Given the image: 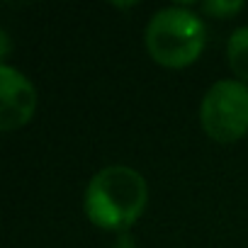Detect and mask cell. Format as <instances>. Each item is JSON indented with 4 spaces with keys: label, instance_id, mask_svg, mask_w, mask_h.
<instances>
[{
    "label": "cell",
    "instance_id": "3957f363",
    "mask_svg": "<svg viewBox=\"0 0 248 248\" xmlns=\"http://www.w3.org/2000/svg\"><path fill=\"white\" fill-rule=\"evenodd\" d=\"M200 117L214 141H238L248 132V85L241 80H217L204 93Z\"/></svg>",
    "mask_w": 248,
    "mask_h": 248
},
{
    "label": "cell",
    "instance_id": "277c9868",
    "mask_svg": "<svg viewBox=\"0 0 248 248\" xmlns=\"http://www.w3.org/2000/svg\"><path fill=\"white\" fill-rule=\"evenodd\" d=\"M37 109L34 85L13 66H0V129L10 132L30 122Z\"/></svg>",
    "mask_w": 248,
    "mask_h": 248
},
{
    "label": "cell",
    "instance_id": "6da1fadb",
    "mask_svg": "<svg viewBox=\"0 0 248 248\" xmlns=\"http://www.w3.org/2000/svg\"><path fill=\"white\" fill-rule=\"evenodd\" d=\"M146 180L129 166H107L93 175L85 190V214L95 226L124 229L146 207Z\"/></svg>",
    "mask_w": 248,
    "mask_h": 248
},
{
    "label": "cell",
    "instance_id": "8992f818",
    "mask_svg": "<svg viewBox=\"0 0 248 248\" xmlns=\"http://www.w3.org/2000/svg\"><path fill=\"white\" fill-rule=\"evenodd\" d=\"M202 8H204L209 15H219V17H224V15H229V13L241 10L243 3H241V0H236V3H221V0H214V3H204Z\"/></svg>",
    "mask_w": 248,
    "mask_h": 248
},
{
    "label": "cell",
    "instance_id": "5b68a950",
    "mask_svg": "<svg viewBox=\"0 0 248 248\" xmlns=\"http://www.w3.org/2000/svg\"><path fill=\"white\" fill-rule=\"evenodd\" d=\"M226 59H229L231 71L241 80H248V27L233 30L226 44Z\"/></svg>",
    "mask_w": 248,
    "mask_h": 248
},
{
    "label": "cell",
    "instance_id": "7a4b0ae2",
    "mask_svg": "<svg viewBox=\"0 0 248 248\" xmlns=\"http://www.w3.org/2000/svg\"><path fill=\"white\" fill-rule=\"evenodd\" d=\"M207 42L202 20L185 8L158 10L146 27V49L151 59L168 68H183L192 63Z\"/></svg>",
    "mask_w": 248,
    "mask_h": 248
}]
</instances>
